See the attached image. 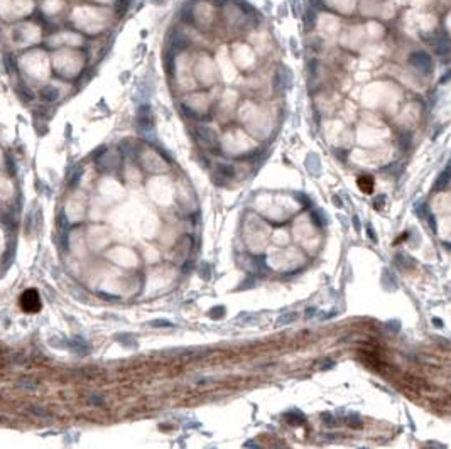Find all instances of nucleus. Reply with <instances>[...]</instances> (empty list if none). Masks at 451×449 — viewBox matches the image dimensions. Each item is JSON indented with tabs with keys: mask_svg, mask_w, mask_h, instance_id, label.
I'll use <instances>...</instances> for the list:
<instances>
[{
	"mask_svg": "<svg viewBox=\"0 0 451 449\" xmlns=\"http://www.w3.org/2000/svg\"><path fill=\"white\" fill-rule=\"evenodd\" d=\"M21 307L26 312H37L41 309V299L34 289H29L21 296Z\"/></svg>",
	"mask_w": 451,
	"mask_h": 449,
	"instance_id": "1",
	"label": "nucleus"
},
{
	"mask_svg": "<svg viewBox=\"0 0 451 449\" xmlns=\"http://www.w3.org/2000/svg\"><path fill=\"white\" fill-rule=\"evenodd\" d=\"M409 62L412 66L416 68V70H419V71H426V73H428V71H431V57L426 54V52H412L411 54V57H409Z\"/></svg>",
	"mask_w": 451,
	"mask_h": 449,
	"instance_id": "2",
	"label": "nucleus"
},
{
	"mask_svg": "<svg viewBox=\"0 0 451 449\" xmlns=\"http://www.w3.org/2000/svg\"><path fill=\"white\" fill-rule=\"evenodd\" d=\"M358 186H360V189L365 193V195H370L373 189V179L370 176H362L360 179H358Z\"/></svg>",
	"mask_w": 451,
	"mask_h": 449,
	"instance_id": "3",
	"label": "nucleus"
}]
</instances>
